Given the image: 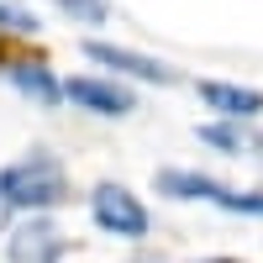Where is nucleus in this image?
<instances>
[{
  "instance_id": "obj_8",
  "label": "nucleus",
  "mask_w": 263,
  "mask_h": 263,
  "mask_svg": "<svg viewBox=\"0 0 263 263\" xmlns=\"http://www.w3.org/2000/svg\"><path fill=\"white\" fill-rule=\"evenodd\" d=\"M11 84H16L21 95H32L37 105H58L63 100V84L42 69V63H11Z\"/></svg>"
},
{
  "instance_id": "obj_10",
  "label": "nucleus",
  "mask_w": 263,
  "mask_h": 263,
  "mask_svg": "<svg viewBox=\"0 0 263 263\" xmlns=\"http://www.w3.org/2000/svg\"><path fill=\"white\" fill-rule=\"evenodd\" d=\"M58 11H69L74 21H105V0H58Z\"/></svg>"
},
{
  "instance_id": "obj_11",
  "label": "nucleus",
  "mask_w": 263,
  "mask_h": 263,
  "mask_svg": "<svg viewBox=\"0 0 263 263\" xmlns=\"http://www.w3.org/2000/svg\"><path fill=\"white\" fill-rule=\"evenodd\" d=\"M0 21H6L11 32H37V16H27V11H16V6H0Z\"/></svg>"
},
{
  "instance_id": "obj_2",
  "label": "nucleus",
  "mask_w": 263,
  "mask_h": 263,
  "mask_svg": "<svg viewBox=\"0 0 263 263\" xmlns=\"http://www.w3.org/2000/svg\"><path fill=\"white\" fill-rule=\"evenodd\" d=\"M158 190L174 195V200H211L221 211H237V216H263V195H242L221 179H205V174H184V168H163L158 174Z\"/></svg>"
},
{
  "instance_id": "obj_3",
  "label": "nucleus",
  "mask_w": 263,
  "mask_h": 263,
  "mask_svg": "<svg viewBox=\"0 0 263 263\" xmlns=\"http://www.w3.org/2000/svg\"><path fill=\"white\" fill-rule=\"evenodd\" d=\"M90 211H95V221L111 237H147V211L137 205V195L121 190V184H100L90 195Z\"/></svg>"
},
{
  "instance_id": "obj_6",
  "label": "nucleus",
  "mask_w": 263,
  "mask_h": 263,
  "mask_svg": "<svg viewBox=\"0 0 263 263\" xmlns=\"http://www.w3.org/2000/svg\"><path fill=\"white\" fill-rule=\"evenodd\" d=\"M63 258V237L53 221H27L11 232V263H58Z\"/></svg>"
},
{
  "instance_id": "obj_4",
  "label": "nucleus",
  "mask_w": 263,
  "mask_h": 263,
  "mask_svg": "<svg viewBox=\"0 0 263 263\" xmlns=\"http://www.w3.org/2000/svg\"><path fill=\"white\" fill-rule=\"evenodd\" d=\"M84 58H95V63H105V69H116V74L147 79V84H168L174 79L168 63L147 58V53H132V48H111V42H84Z\"/></svg>"
},
{
  "instance_id": "obj_5",
  "label": "nucleus",
  "mask_w": 263,
  "mask_h": 263,
  "mask_svg": "<svg viewBox=\"0 0 263 263\" xmlns=\"http://www.w3.org/2000/svg\"><path fill=\"white\" fill-rule=\"evenodd\" d=\"M63 95H69L74 105H84V111L95 116H126L132 105V90H121V84H105V79H69L63 84Z\"/></svg>"
},
{
  "instance_id": "obj_1",
  "label": "nucleus",
  "mask_w": 263,
  "mask_h": 263,
  "mask_svg": "<svg viewBox=\"0 0 263 263\" xmlns=\"http://www.w3.org/2000/svg\"><path fill=\"white\" fill-rule=\"evenodd\" d=\"M0 184H6V195H11V205H27V211H48V205H58L63 195V168H58V158L53 153H32V158H21V163H11L6 174H0Z\"/></svg>"
},
{
  "instance_id": "obj_12",
  "label": "nucleus",
  "mask_w": 263,
  "mask_h": 263,
  "mask_svg": "<svg viewBox=\"0 0 263 263\" xmlns=\"http://www.w3.org/2000/svg\"><path fill=\"white\" fill-rule=\"evenodd\" d=\"M11 211H16V205H11V195H6V184H0V227L11 221Z\"/></svg>"
},
{
  "instance_id": "obj_9",
  "label": "nucleus",
  "mask_w": 263,
  "mask_h": 263,
  "mask_svg": "<svg viewBox=\"0 0 263 263\" xmlns=\"http://www.w3.org/2000/svg\"><path fill=\"white\" fill-rule=\"evenodd\" d=\"M200 142L227 147V153H253V147H258L253 132H237V126H200Z\"/></svg>"
},
{
  "instance_id": "obj_7",
  "label": "nucleus",
  "mask_w": 263,
  "mask_h": 263,
  "mask_svg": "<svg viewBox=\"0 0 263 263\" xmlns=\"http://www.w3.org/2000/svg\"><path fill=\"white\" fill-rule=\"evenodd\" d=\"M200 100L211 105V111L232 116V121H253V116L263 111V95H258V90H242V84H216V79L200 84Z\"/></svg>"
}]
</instances>
